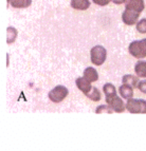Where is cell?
<instances>
[{
	"mask_svg": "<svg viewBox=\"0 0 146 151\" xmlns=\"http://www.w3.org/2000/svg\"><path fill=\"white\" fill-rule=\"evenodd\" d=\"M128 52L130 55L134 57L139 58H145L146 57V38L141 39V40H136L129 45Z\"/></svg>",
	"mask_w": 146,
	"mask_h": 151,
	"instance_id": "cell-1",
	"label": "cell"
},
{
	"mask_svg": "<svg viewBox=\"0 0 146 151\" xmlns=\"http://www.w3.org/2000/svg\"><path fill=\"white\" fill-rule=\"evenodd\" d=\"M107 57V51L103 45H95L90 51L91 63L95 65H102Z\"/></svg>",
	"mask_w": 146,
	"mask_h": 151,
	"instance_id": "cell-2",
	"label": "cell"
},
{
	"mask_svg": "<svg viewBox=\"0 0 146 151\" xmlns=\"http://www.w3.org/2000/svg\"><path fill=\"white\" fill-rule=\"evenodd\" d=\"M126 109L130 113H146V101L144 99H134V98H129L126 103Z\"/></svg>",
	"mask_w": 146,
	"mask_h": 151,
	"instance_id": "cell-3",
	"label": "cell"
},
{
	"mask_svg": "<svg viewBox=\"0 0 146 151\" xmlns=\"http://www.w3.org/2000/svg\"><path fill=\"white\" fill-rule=\"evenodd\" d=\"M69 91L65 86H56L55 88H53L52 90L49 92L48 96L50 98V101H52L53 103L58 104L63 101L67 95H68Z\"/></svg>",
	"mask_w": 146,
	"mask_h": 151,
	"instance_id": "cell-4",
	"label": "cell"
},
{
	"mask_svg": "<svg viewBox=\"0 0 146 151\" xmlns=\"http://www.w3.org/2000/svg\"><path fill=\"white\" fill-rule=\"evenodd\" d=\"M106 103H107L108 106H110L111 108L113 109V111L116 113H122V112L125 111V104L122 101V98H120V96H118L116 94L112 96H107L106 97Z\"/></svg>",
	"mask_w": 146,
	"mask_h": 151,
	"instance_id": "cell-5",
	"label": "cell"
},
{
	"mask_svg": "<svg viewBox=\"0 0 146 151\" xmlns=\"http://www.w3.org/2000/svg\"><path fill=\"white\" fill-rule=\"evenodd\" d=\"M139 16H140V13L137 12L134 10H129V9H125V11L122 14V19H123V22L127 25H134L138 23Z\"/></svg>",
	"mask_w": 146,
	"mask_h": 151,
	"instance_id": "cell-6",
	"label": "cell"
},
{
	"mask_svg": "<svg viewBox=\"0 0 146 151\" xmlns=\"http://www.w3.org/2000/svg\"><path fill=\"white\" fill-rule=\"evenodd\" d=\"M75 83H76V87H77L80 90L83 92L85 95H87V94L90 92L91 90H92V85H91V83L89 81H87L85 77H78L76 78L75 81Z\"/></svg>",
	"mask_w": 146,
	"mask_h": 151,
	"instance_id": "cell-7",
	"label": "cell"
},
{
	"mask_svg": "<svg viewBox=\"0 0 146 151\" xmlns=\"http://www.w3.org/2000/svg\"><path fill=\"white\" fill-rule=\"evenodd\" d=\"M144 8H145L144 0H125V9H129V10H134L141 13L143 12Z\"/></svg>",
	"mask_w": 146,
	"mask_h": 151,
	"instance_id": "cell-8",
	"label": "cell"
},
{
	"mask_svg": "<svg viewBox=\"0 0 146 151\" xmlns=\"http://www.w3.org/2000/svg\"><path fill=\"white\" fill-rule=\"evenodd\" d=\"M71 6L74 10L85 11L90 6V1L89 0H71Z\"/></svg>",
	"mask_w": 146,
	"mask_h": 151,
	"instance_id": "cell-9",
	"label": "cell"
},
{
	"mask_svg": "<svg viewBox=\"0 0 146 151\" xmlns=\"http://www.w3.org/2000/svg\"><path fill=\"white\" fill-rule=\"evenodd\" d=\"M84 77L87 81H90V83H93V81H96L98 79V73L94 68L88 67V68H86L85 71H84Z\"/></svg>",
	"mask_w": 146,
	"mask_h": 151,
	"instance_id": "cell-10",
	"label": "cell"
},
{
	"mask_svg": "<svg viewBox=\"0 0 146 151\" xmlns=\"http://www.w3.org/2000/svg\"><path fill=\"white\" fill-rule=\"evenodd\" d=\"M139 76L131 75V74H127V75H124L122 78V83L124 85H127V86H130L131 88H138V83H139Z\"/></svg>",
	"mask_w": 146,
	"mask_h": 151,
	"instance_id": "cell-11",
	"label": "cell"
},
{
	"mask_svg": "<svg viewBox=\"0 0 146 151\" xmlns=\"http://www.w3.org/2000/svg\"><path fill=\"white\" fill-rule=\"evenodd\" d=\"M134 88H131L130 86H127V85H122L119 89V92H120V95L122 96L125 99H129V98H132L134 96Z\"/></svg>",
	"mask_w": 146,
	"mask_h": 151,
	"instance_id": "cell-12",
	"label": "cell"
},
{
	"mask_svg": "<svg viewBox=\"0 0 146 151\" xmlns=\"http://www.w3.org/2000/svg\"><path fill=\"white\" fill-rule=\"evenodd\" d=\"M134 72L139 77H146V60H139L134 65Z\"/></svg>",
	"mask_w": 146,
	"mask_h": 151,
	"instance_id": "cell-13",
	"label": "cell"
},
{
	"mask_svg": "<svg viewBox=\"0 0 146 151\" xmlns=\"http://www.w3.org/2000/svg\"><path fill=\"white\" fill-rule=\"evenodd\" d=\"M8 2L11 3L13 8L16 9H25L30 6L32 0H8Z\"/></svg>",
	"mask_w": 146,
	"mask_h": 151,
	"instance_id": "cell-14",
	"label": "cell"
},
{
	"mask_svg": "<svg viewBox=\"0 0 146 151\" xmlns=\"http://www.w3.org/2000/svg\"><path fill=\"white\" fill-rule=\"evenodd\" d=\"M7 33H8V38H7V42L9 45L13 43L15 41L16 37H17V30L15 28H13V27H9L8 30H7Z\"/></svg>",
	"mask_w": 146,
	"mask_h": 151,
	"instance_id": "cell-15",
	"label": "cell"
},
{
	"mask_svg": "<svg viewBox=\"0 0 146 151\" xmlns=\"http://www.w3.org/2000/svg\"><path fill=\"white\" fill-rule=\"evenodd\" d=\"M86 96H87L88 98H90L91 101H101V98H102L101 92H100V91H98V89L95 88V87H93V88H92V90H91Z\"/></svg>",
	"mask_w": 146,
	"mask_h": 151,
	"instance_id": "cell-16",
	"label": "cell"
},
{
	"mask_svg": "<svg viewBox=\"0 0 146 151\" xmlns=\"http://www.w3.org/2000/svg\"><path fill=\"white\" fill-rule=\"evenodd\" d=\"M103 91L104 93H105V96H112V95H116V87L112 85V83H105L103 87Z\"/></svg>",
	"mask_w": 146,
	"mask_h": 151,
	"instance_id": "cell-17",
	"label": "cell"
},
{
	"mask_svg": "<svg viewBox=\"0 0 146 151\" xmlns=\"http://www.w3.org/2000/svg\"><path fill=\"white\" fill-rule=\"evenodd\" d=\"M113 112V109L111 108L110 106H106V105H102V106H98L95 110V113L96 114H101V113H109L111 114Z\"/></svg>",
	"mask_w": 146,
	"mask_h": 151,
	"instance_id": "cell-18",
	"label": "cell"
},
{
	"mask_svg": "<svg viewBox=\"0 0 146 151\" xmlns=\"http://www.w3.org/2000/svg\"><path fill=\"white\" fill-rule=\"evenodd\" d=\"M137 31L141 34H145L146 33V18H143L137 23Z\"/></svg>",
	"mask_w": 146,
	"mask_h": 151,
	"instance_id": "cell-19",
	"label": "cell"
},
{
	"mask_svg": "<svg viewBox=\"0 0 146 151\" xmlns=\"http://www.w3.org/2000/svg\"><path fill=\"white\" fill-rule=\"evenodd\" d=\"M138 89L140 91H141L142 93L146 94V81H139V83H138Z\"/></svg>",
	"mask_w": 146,
	"mask_h": 151,
	"instance_id": "cell-20",
	"label": "cell"
},
{
	"mask_svg": "<svg viewBox=\"0 0 146 151\" xmlns=\"http://www.w3.org/2000/svg\"><path fill=\"white\" fill-rule=\"evenodd\" d=\"M95 4L98 5H101V6H104V5H107L109 2H110L111 0H92Z\"/></svg>",
	"mask_w": 146,
	"mask_h": 151,
	"instance_id": "cell-21",
	"label": "cell"
},
{
	"mask_svg": "<svg viewBox=\"0 0 146 151\" xmlns=\"http://www.w3.org/2000/svg\"><path fill=\"white\" fill-rule=\"evenodd\" d=\"M113 3L116 4H122V3H125V0H111Z\"/></svg>",
	"mask_w": 146,
	"mask_h": 151,
	"instance_id": "cell-22",
	"label": "cell"
}]
</instances>
